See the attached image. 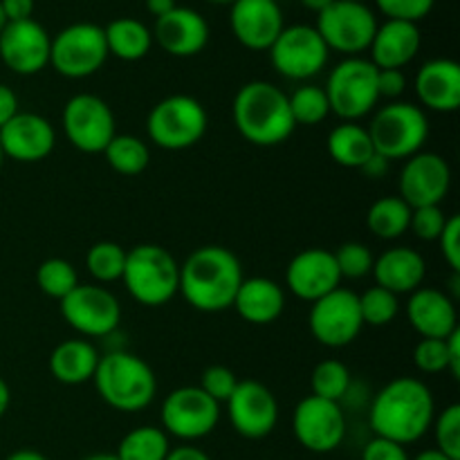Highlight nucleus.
I'll list each match as a JSON object with an SVG mask.
<instances>
[{
	"label": "nucleus",
	"instance_id": "obj_43",
	"mask_svg": "<svg viewBox=\"0 0 460 460\" xmlns=\"http://www.w3.org/2000/svg\"><path fill=\"white\" fill-rule=\"evenodd\" d=\"M238 377L232 368L220 367V364H214V367H207L200 376V389L205 391L209 398H214L216 402H227L232 398V394L238 386Z\"/></svg>",
	"mask_w": 460,
	"mask_h": 460
},
{
	"label": "nucleus",
	"instance_id": "obj_24",
	"mask_svg": "<svg viewBox=\"0 0 460 460\" xmlns=\"http://www.w3.org/2000/svg\"><path fill=\"white\" fill-rule=\"evenodd\" d=\"M407 319L422 340H447L458 331L456 301L438 288H418L409 296Z\"/></svg>",
	"mask_w": 460,
	"mask_h": 460
},
{
	"label": "nucleus",
	"instance_id": "obj_34",
	"mask_svg": "<svg viewBox=\"0 0 460 460\" xmlns=\"http://www.w3.org/2000/svg\"><path fill=\"white\" fill-rule=\"evenodd\" d=\"M112 171L121 175H139L151 162V148L137 135L117 133L103 151Z\"/></svg>",
	"mask_w": 460,
	"mask_h": 460
},
{
	"label": "nucleus",
	"instance_id": "obj_19",
	"mask_svg": "<svg viewBox=\"0 0 460 460\" xmlns=\"http://www.w3.org/2000/svg\"><path fill=\"white\" fill-rule=\"evenodd\" d=\"M49 45L52 36L34 18L7 22L0 34V58L16 75H39L49 66Z\"/></svg>",
	"mask_w": 460,
	"mask_h": 460
},
{
	"label": "nucleus",
	"instance_id": "obj_36",
	"mask_svg": "<svg viewBox=\"0 0 460 460\" xmlns=\"http://www.w3.org/2000/svg\"><path fill=\"white\" fill-rule=\"evenodd\" d=\"M126 252L119 243L99 241L85 254V268L90 277L99 283L121 281L126 268Z\"/></svg>",
	"mask_w": 460,
	"mask_h": 460
},
{
	"label": "nucleus",
	"instance_id": "obj_51",
	"mask_svg": "<svg viewBox=\"0 0 460 460\" xmlns=\"http://www.w3.org/2000/svg\"><path fill=\"white\" fill-rule=\"evenodd\" d=\"M447 359H449L447 373L454 377V380H458L460 377V328L447 337Z\"/></svg>",
	"mask_w": 460,
	"mask_h": 460
},
{
	"label": "nucleus",
	"instance_id": "obj_10",
	"mask_svg": "<svg viewBox=\"0 0 460 460\" xmlns=\"http://www.w3.org/2000/svg\"><path fill=\"white\" fill-rule=\"evenodd\" d=\"M377 25L380 22L367 3L335 0L322 13H317L314 30L319 31L328 49H335L344 57H359L371 48Z\"/></svg>",
	"mask_w": 460,
	"mask_h": 460
},
{
	"label": "nucleus",
	"instance_id": "obj_16",
	"mask_svg": "<svg viewBox=\"0 0 460 460\" xmlns=\"http://www.w3.org/2000/svg\"><path fill=\"white\" fill-rule=\"evenodd\" d=\"M292 434L313 454H331L344 443L346 416L340 402L305 395L292 411Z\"/></svg>",
	"mask_w": 460,
	"mask_h": 460
},
{
	"label": "nucleus",
	"instance_id": "obj_29",
	"mask_svg": "<svg viewBox=\"0 0 460 460\" xmlns=\"http://www.w3.org/2000/svg\"><path fill=\"white\" fill-rule=\"evenodd\" d=\"M97 346L88 340H66L49 355V373L54 380L67 386H79L93 382L99 367Z\"/></svg>",
	"mask_w": 460,
	"mask_h": 460
},
{
	"label": "nucleus",
	"instance_id": "obj_28",
	"mask_svg": "<svg viewBox=\"0 0 460 460\" xmlns=\"http://www.w3.org/2000/svg\"><path fill=\"white\" fill-rule=\"evenodd\" d=\"M232 308L252 326H270L286 310V292L274 279H243Z\"/></svg>",
	"mask_w": 460,
	"mask_h": 460
},
{
	"label": "nucleus",
	"instance_id": "obj_39",
	"mask_svg": "<svg viewBox=\"0 0 460 460\" xmlns=\"http://www.w3.org/2000/svg\"><path fill=\"white\" fill-rule=\"evenodd\" d=\"M359 313H362L364 326H389L398 317L400 299L398 295L385 290V288L371 286L359 295Z\"/></svg>",
	"mask_w": 460,
	"mask_h": 460
},
{
	"label": "nucleus",
	"instance_id": "obj_49",
	"mask_svg": "<svg viewBox=\"0 0 460 460\" xmlns=\"http://www.w3.org/2000/svg\"><path fill=\"white\" fill-rule=\"evenodd\" d=\"M7 22L27 21L34 13V0H0Z\"/></svg>",
	"mask_w": 460,
	"mask_h": 460
},
{
	"label": "nucleus",
	"instance_id": "obj_40",
	"mask_svg": "<svg viewBox=\"0 0 460 460\" xmlns=\"http://www.w3.org/2000/svg\"><path fill=\"white\" fill-rule=\"evenodd\" d=\"M436 449L447 458L460 460V404H449L434 418Z\"/></svg>",
	"mask_w": 460,
	"mask_h": 460
},
{
	"label": "nucleus",
	"instance_id": "obj_14",
	"mask_svg": "<svg viewBox=\"0 0 460 460\" xmlns=\"http://www.w3.org/2000/svg\"><path fill=\"white\" fill-rule=\"evenodd\" d=\"M308 326L314 340L326 349H344L353 344L364 328L359 295L341 286L328 292L310 308Z\"/></svg>",
	"mask_w": 460,
	"mask_h": 460
},
{
	"label": "nucleus",
	"instance_id": "obj_9",
	"mask_svg": "<svg viewBox=\"0 0 460 460\" xmlns=\"http://www.w3.org/2000/svg\"><path fill=\"white\" fill-rule=\"evenodd\" d=\"M108 57L103 27L94 22H72L63 27L49 45V66L66 79L97 75Z\"/></svg>",
	"mask_w": 460,
	"mask_h": 460
},
{
	"label": "nucleus",
	"instance_id": "obj_18",
	"mask_svg": "<svg viewBox=\"0 0 460 460\" xmlns=\"http://www.w3.org/2000/svg\"><path fill=\"white\" fill-rule=\"evenodd\" d=\"M227 416L234 431L247 440H263L279 422V402L259 380H241L227 400Z\"/></svg>",
	"mask_w": 460,
	"mask_h": 460
},
{
	"label": "nucleus",
	"instance_id": "obj_60",
	"mask_svg": "<svg viewBox=\"0 0 460 460\" xmlns=\"http://www.w3.org/2000/svg\"><path fill=\"white\" fill-rule=\"evenodd\" d=\"M7 27V18H4V12L3 7H0V34H3V30Z\"/></svg>",
	"mask_w": 460,
	"mask_h": 460
},
{
	"label": "nucleus",
	"instance_id": "obj_6",
	"mask_svg": "<svg viewBox=\"0 0 460 460\" xmlns=\"http://www.w3.org/2000/svg\"><path fill=\"white\" fill-rule=\"evenodd\" d=\"M368 135L385 160H409L429 137V117L425 108L411 102H389L373 115Z\"/></svg>",
	"mask_w": 460,
	"mask_h": 460
},
{
	"label": "nucleus",
	"instance_id": "obj_52",
	"mask_svg": "<svg viewBox=\"0 0 460 460\" xmlns=\"http://www.w3.org/2000/svg\"><path fill=\"white\" fill-rule=\"evenodd\" d=\"M166 460H211L209 454L202 452L200 447H193L191 443L180 445V447H171Z\"/></svg>",
	"mask_w": 460,
	"mask_h": 460
},
{
	"label": "nucleus",
	"instance_id": "obj_7",
	"mask_svg": "<svg viewBox=\"0 0 460 460\" xmlns=\"http://www.w3.org/2000/svg\"><path fill=\"white\" fill-rule=\"evenodd\" d=\"M209 115L191 94H171L157 102L146 117V133L164 151H187L207 133Z\"/></svg>",
	"mask_w": 460,
	"mask_h": 460
},
{
	"label": "nucleus",
	"instance_id": "obj_61",
	"mask_svg": "<svg viewBox=\"0 0 460 460\" xmlns=\"http://www.w3.org/2000/svg\"><path fill=\"white\" fill-rule=\"evenodd\" d=\"M207 3H216V4H232V3H236V0H207Z\"/></svg>",
	"mask_w": 460,
	"mask_h": 460
},
{
	"label": "nucleus",
	"instance_id": "obj_37",
	"mask_svg": "<svg viewBox=\"0 0 460 460\" xmlns=\"http://www.w3.org/2000/svg\"><path fill=\"white\" fill-rule=\"evenodd\" d=\"M36 286L49 299L61 301L79 286V272L66 259H45L36 270Z\"/></svg>",
	"mask_w": 460,
	"mask_h": 460
},
{
	"label": "nucleus",
	"instance_id": "obj_55",
	"mask_svg": "<svg viewBox=\"0 0 460 460\" xmlns=\"http://www.w3.org/2000/svg\"><path fill=\"white\" fill-rule=\"evenodd\" d=\"M4 460H49L45 454L36 452V449H16V452L9 454Z\"/></svg>",
	"mask_w": 460,
	"mask_h": 460
},
{
	"label": "nucleus",
	"instance_id": "obj_56",
	"mask_svg": "<svg viewBox=\"0 0 460 460\" xmlns=\"http://www.w3.org/2000/svg\"><path fill=\"white\" fill-rule=\"evenodd\" d=\"M9 404H12V389H9L7 382H4L3 377H0V418H3L4 413H7Z\"/></svg>",
	"mask_w": 460,
	"mask_h": 460
},
{
	"label": "nucleus",
	"instance_id": "obj_8",
	"mask_svg": "<svg viewBox=\"0 0 460 460\" xmlns=\"http://www.w3.org/2000/svg\"><path fill=\"white\" fill-rule=\"evenodd\" d=\"M326 97L331 112L341 121H358L371 115L380 102L377 67L364 57H346L328 75Z\"/></svg>",
	"mask_w": 460,
	"mask_h": 460
},
{
	"label": "nucleus",
	"instance_id": "obj_5",
	"mask_svg": "<svg viewBox=\"0 0 460 460\" xmlns=\"http://www.w3.org/2000/svg\"><path fill=\"white\" fill-rule=\"evenodd\" d=\"M121 281L137 304L146 308H160L178 295L180 263L166 247L142 243L126 252Z\"/></svg>",
	"mask_w": 460,
	"mask_h": 460
},
{
	"label": "nucleus",
	"instance_id": "obj_54",
	"mask_svg": "<svg viewBox=\"0 0 460 460\" xmlns=\"http://www.w3.org/2000/svg\"><path fill=\"white\" fill-rule=\"evenodd\" d=\"M173 7H178L175 0H146V12L151 13V16H155V21L157 18L166 16Z\"/></svg>",
	"mask_w": 460,
	"mask_h": 460
},
{
	"label": "nucleus",
	"instance_id": "obj_46",
	"mask_svg": "<svg viewBox=\"0 0 460 460\" xmlns=\"http://www.w3.org/2000/svg\"><path fill=\"white\" fill-rule=\"evenodd\" d=\"M440 254H443L445 263L452 268L454 274H460V218L458 216H449L445 223L443 234L438 236Z\"/></svg>",
	"mask_w": 460,
	"mask_h": 460
},
{
	"label": "nucleus",
	"instance_id": "obj_48",
	"mask_svg": "<svg viewBox=\"0 0 460 460\" xmlns=\"http://www.w3.org/2000/svg\"><path fill=\"white\" fill-rule=\"evenodd\" d=\"M407 75L404 70H377V93L380 99H389V102H398L407 90Z\"/></svg>",
	"mask_w": 460,
	"mask_h": 460
},
{
	"label": "nucleus",
	"instance_id": "obj_53",
	"mask_svg": "<svg viewBox=\"0 0 460 460\" xmlns=\"http://www.w3.org/2000/svg\"><path fill=\"white\" fill-rule=\"evenodd\" d=\"M389 164H391L389 160H385V157L377 155V153H376V155H373L371 160H368L367 164H364L359 171H362V173L367 175V178L380 180V178H385L386 171H389Z\"/></svg>",
	"mask_w": 460,
	"mask_h": 460
},
{
	"label": "nucleus",
	"instance_id": "obj_22",
	"mask_svg": "<svg viewBox=\"0 0 460 460\" xmlns=\"http://www.w3.org/2000/svg\"><path fill=\"white\" fill-rule=\"evenodd\" d=\"M229 25L243 48L268 52L286 27V21L277 0H236L229 12Z\"/></svg>",
	"mask_w": 460,
	"mask_h": 460
},
{
	"label": "nucleus",
	"instance_id": "obj_45",
	"mask_svg": "<svg viewBox=\"0 0 460 460\" xmlns=\"http://www.w3.org/2000/svg\"><path fill=\"white\" fill-rule=\"evenodd\" d=\"M377 9L386 16V21L420 22L434 9L436 0H376Z\"/></svg>",
	"mask_w": 460,
	"mask_h": 460
},
{
	"label": "nucleus",
	"instance_id": "obj_41",
	"mask_svg": "<svg viewBox=\"0 0 460 460\" xmlns=\"http://www.w3.org/2000/svg\"><path fill=\"white\" fill-rule=\"evenodd\" d=\"M332 254H335L341 279H364L373 272L376 256H373L371 247L364 245V243H344Z\"/></svg>",
	"mask_w": 460,
	"mask_h": 460
},
{
	"label": "nucleus",
	"instance_id": "obj_21",
	"mask_svg": "<svg viewBox=\"0 0 460 460\" xmlns=\"http://www.w3.org/2000/svg\"><path fill=\"white\" fill-rule=\"evenodd\" d=\"M286 286L299 299L314 304L341 286L335 254L326 247H308L292 256L286 268Z\"/></svg>",
	"mask_w": 460,
	"mask_h": 460
},
{
	"label": "nucleus",
	"instance_id": "obj_17",
	"mask_svg": "<svg viewBox=\"0 0 460 460\" xmlns=\"http://www.w3.org/2000/svg\"><path fill=\"white\" fill-rule=\"evenodd\" d=\"M452 189V169L438 153L420 151L404 162L398 178V196L411 209L440 205Z\"/></svg>",
	"mask_w": 460,
	"mask_h": 460
},
{
	"label": "nucleus",
	"instance_id": "obj_63",
	"mask_svg": "<svg viewBox=\"0 0 460 460\" xmlns=\"http://www.w3.org/2000/svg\"><path fill=\"white\" fill-rule=\"evenodd\" d=\"M349 3H367V0H349Z\"/></svg>",
	"mask_w": 460,
	"mask_h": 460
},
{
	"label": "nucleus",
	"instance_id": "obj_57",
	"mask_svg": "<svg viewBox=\"0 0 460 460\" xmlns=\"http://www.w3.org/2000/svg\"><path fill=\"white\" fill-rule=\"evenodd\" d=\"M299 3L304 4L305 9H310V12L322 13L323 9H326L331 3H335V0H299Z\"/></svg>",
	"mask_w": 460,
	"mask_h": 460
},
{
	"label": "nucleus",
	"instance_id": "obj_42",
	"mask_svg": "<svg viewBox=\"0 0 460 460\" xmlns=\"http://www.w3.org/2000/svg\"><path fill=\"white\" fill-rule=\"evenodd\" d=\"M413 364L420 373L427 376H438L447 373V340H420L413 349Z\"/></svg>",
	"mask_w": 460,
	"mask_h": 460
},
{
	"label": "nucleus",
	"instance_id": "obj_35",
	"mask_svg": "<svg viewBox=\"0 0 460 460\" xmlns=\"http://www.w3.org/2000/svg\"><path fill=\"white\" fill-rule=\"evenodd\" d=\"M350 386H353V377H350L349 367L340 359H323L313 368V376H310L313 395L332 400V402H341L350 394Z\"/></svg>",
	"mask_w": 460,
	"mask_h": 460
},
{
	"label": "nucleus",
	"instance_id": "obj_2",
	"mask_svg": "<svg viewBox=\"0 0 460 460\" xmlns=\"http://www.w3.org/2000/svg\"><path fill=\"white\" fill-rule=\"evenodd\" d=\"M243 279V265L232 250L205 245L193 250L180 265L178 295L200 313H223L234 305Z\"/></svg>",
	"mask_w": 460,
	"mask_h": 460
},
{
	"label": "nucleus",
	"instance_id": "obj_11",
	"mask_svg": "<svg viewBox=\"0 0 460 460\" xmlns=\"http://www.w3.org/2000/svg\"><path fill=\"white\" fill-rule=\"evenodd\" d=\"M160 420L169 438L173 436L182 443H196L218 427L220 404L200 386H180L162 402Z\"/></svg>",
	"mask_w": 460,
	"mask_h": 460
},
{
	"label": "nucleus",
	"instance_id": "obj_58",
	"mask_svg": "<svg viewBox=\"0 0 460 460\" xmlns=\"http://www.w3.org/2000/svg\"><path fill=\"white\" fill-rule=\"evenodd\" d=\"M411 460H452V458H447L445 454H440L438 449H425V452H420L416 458H411Z\"/></svg>",
	"mask_w": 460,
	"mask_h": 460
},
{
	"label": "nucleus",
	"instance_id": "obj_13",
	"mask_svg": "<svg viewBox=\"0 0 460 460\" xmlns=\"http://www.w3.org/2000/svg\"><path fill=\"white\" fill-rule=\"evenodd\" d=\"M268 52L274 70L292 81L317 76L331 57V49L313 25H286Z\"/></svg>",
	"mask_w": 460,
	"mask_h": 460
},
{
	"label": "nucleus",
	"instance_id": "obj_62",
	"mask_svg": "<svg viewBox=\"0 0 460 460\" xmlns=\"http://www.w3.org/2000/svg\"><path fill=\"white\" fill-rule=\"evenodd\" d=\"M3 160H4V155H3V148H0V166H3Z\"/></svg>",
	"mask_w": 460,
	"mask_h": 460
},
{
	"label": "nucleus",
	"instance_id": "obj_26",
	"mask_svg": "<svg viewBox=\"0 0 460 460\" xmlns=\"http://www.w3.org/2000/svg\"><path fill=\"white\" fill-rule=\"evenodd\" d=\"M422 45L420 27L407 21H386L377 25L368 61L377 70H404L418 57Z\"/></svg>",
	"mask_w": 460,
	"mask_h": 460
},
{
	"label": "nucleus",
	"instance_id": "obj_3",
	"mask_svg": "<svg viewBox=\"0 0 460 460\" xmlns=\"http://www.w3.org/2000/svg\"><path fill=\"white\" fill-rule=\"evenodd\" d=\"M234 126L254 146H279L295 133L288 94L270 81L256 79L241 85L232 106Z\"/></svg>",
	"mask_w": 460,
	"mask_h": 460
},
{
	"label": "nucleus",
	"instance_id": "obj_27",
	"mask_svg": "<svg viewBox=\"0 0 460 460\" xmlns=\"http://www.w3.org/2000/svg\"><path fill=\"white\" fill-rule=\"evenodd\" d=\"M376 286L394 292V295H411L422 288L427 274L425 256L413 247H389L373 263Z\"/></svg>",
	"mask_w": 460,
	"mask_h": 460
},
{
	"label": "nucleus",
	"instance_id": "obj_15",
	"mask_svg": "<svg viewBox=\"0 0 460 460\" xmlns=\"http://www.w3.org/2000/svg\"><path fill=\"white\" fill-rule=\"evenodd\" d=\"M61 314L72 331L81 337H108L119 328L121 305L103 286L79 283L66 299L58 301Z\"/></svg>",
	"mask_w": 460,
	"mask_h": 460
},
{
	"label": "nucleus",
	"instance_id": "obj_44",
	"mask_svg": "<svg viewBox=\"0 0 460 460\" xmlns=\"http://www.w3.org/2000/svg\"><path fill=\"white\" fill-rule=\"evenodd\" d=\"M447 218L449 216L445 214L440 205L418 207V209H411V223H409V229H411L413 236L420 238V241H438Z\"/></svg>",
	"mask_w": 460,
	"mask_h": 460
},
{
	"label": "nucleus",
	"instance_id": "obj_1",
	"mask_svg": "<svg viewBox=\"0 0 460 460\" xmlns=\"http://www.w3.org/2000/svg\"><path fill=\"white\" fill-rule=\"evenodd\" d=\"M436 418V400L418 377H395L371 400L368 425L377 438L409 445L425 438Z\"/></svg>",
	"mask_w": 460,
	"mask_h": 460
},
{
	"label": "nucleus",
	"instance_id": "obj_31",
	"mask_svg": "<svg viewBox=\"0 0 460 460\" xmlns=\"http://www.w3.org/2000/svg\"><path fill=\"white\" fill-rule=\"evenodd\" d=\"M108 54L121 61H139L153 48V31L137 18H115L103 27Z\"/></svg>",
	"mask_w": 460,
	"mask_h": 460
},
{
	"label": "nucleus",
	"instance_id": "obj_50",
	"mask_svg": "<svg viewBox=\"0 0 460 460\" xmlns=\"http://www.w3.org/2000/svg\"><path fill=\"white\" fill-rule=\"evenodd\" d=\"M18 112V97L9 85L0 84V128Z\"/></svg>",
	"mask_w": 460,
	"mask_h": 460
},
{
	"label": "nucleus",
	"instance_id": "obj_4",
	"mask_svg": "<svg viewBox=\"0 0 460 460\" xmlns=\"http://www.w3.org/2000/svg\"><path fill=\"white\" fill-rule=\"evenodd\" d=\"M93 382L99 398L121 413L144 411L157 394V377L151 364L128 350L102 355Z\"/></svg>",
	"mask_w": 460,
	"mask_h": 460
},
{
	"label": "nucleus",
	"instance_id": "obj_25",
	"mask_svg": "<svg viewBox=\"0 0 460 460\" xmlns=\"http://www.w3.org/2000/svg\"><path fill=\"white\" fill-rule=\"evenodd\" d=\"M413 90L427 111L456 112L460 108V66L454 58H429L416 72Z\"/></svg>",
	"mask_w": 460,
	"mask_h": 460
},
{
	"label": "nucleus",
	"instance_id": "obj_38",
	"mask_svg": "<svg viewBox=\"0 0 460 460\" xmlns=\"http://www.w3.org/2000/svg\"><path fill=\"white\" fill-rule=\"evenodd\" d=\"M288 102H290L292 119L296 126H317L331 115L326 90L314 84L299 85L295 93L288 94Z\"/></svg>",
	"mask_w": 460,
	"mask_h": 460
},
{
	"label": "nucleus",
	"instance_id": "obj_23",
	"mask_svg": "<svg viewBox=\"0 0 460 460\" xmlns=\"http://www.w3.org/2000/svg\"><path fill=\"white\" fill-rule=\"evenodd\" d=\"M153 43L160 45L171 57H196L209 43V22L196 9L178 4L166 16L155 21Z\"/></svg>",
	"mask_w": 460,
	"mask_h": 460
},
{
	"label": "nucleus",
	"instance_id": "obj_33",
	"mask_svg": "<svg viewBox=\"0 0 460 460\" xmlns=\"http://www.w3.org/2000/svg\"><path fill=\"white\" fill-rule=\"evenodd\" d=\"M171 438L162 427L142 425L130 429L117 445V460H166Z\"/></svg>",
	"mask_w": 460,
	"mask_h": 460
},
{
	"label": "nucleus",
	"instance_id": "obj_47",
	"mask_svg": "<svg viewBox=\"0 0 460 460\" xmlns=\"http://www.w3.org/2000/svg\"><path fill=\"white\" fill-rule=\"evenodd\" d=\"M362 460H411L404 445L394 443L386 438H373L364 445Z\"/></svg>",
	"mask_w": 460,
	"mask_h": 460
},
{
	"label": "nucleus",
	"instance_id": "obj_12",
	"mask_svg": "<svg viewBox=\"0 0 460 460\" xmlns=\"http://www.w3.org/2000/svg\"><path fill=\"white\" fill-rule=\"evenodd\" d=\"M61 119L67 142L88 155L106 151L111 139L117 135L115 112L97 94L79 93L67 99Z\"/></svg>",
	"mask_w": 460,
	"mask_h": 460
},
{
	"label": "nucleus",
	"instance_id": "obj_30",
	"mask_svg": "<svg viewBox=\"0 0 460 460\" xmlns=\"http://www.w3.org/2000/svg\"><path fill=\"white\" fill-rule=\"evenodd\" d=\"M326 148L335 164L358 171L376 155L368 128L358 121H341L340 126H335L328 133Z\"/></svg>",
	"mask_w": 460,
	"mask_h": 460
},
{
	"label": "nucleus",
	"instance_id": "obj_20",
	"mask_svg": "<svg viewBox=\"0 0 460 460\" xmlns=\"http://www.w3.org/2000/svg\"><path fill=\"white\" fill-rule=\"evenodd\" d=\"M57 146V130L39 112L18 111L0 128V148L4 157L21 164H34L52 155Z\"/></svg>",
	"mask_w": 460,
	"mask_h": 460
},
{
	"label": "nucleus",
	"instance_id": "obj_59",
	"mask_svg": "<svg viewBox=\"0 0 460 460\" xmlns=\"http://www.w3.org/2000/svg\"><path fill=\"white\" fill-rule=\"evenodd\" d=\"M84 460H117L115 454H90Z\"/></svg>",
	"mask_w": 460,
	"mask_h": 460
},
{
	"label": "nucleus",
	"instance_id": "obj_32",
	"mask_svg": "<svg viewBox=\"0 0 460 460\" xmlns=\"http://www.w3.org/2000/svg\"><path fill=\"white\" fill-rule=\"evenodd\" d=\"M411 207L400 196H385L368 207L367 227L382 241H395L409 232Z\"/></svg>",
	"mask_w": 460,
	"mask_h": 460
}]
</instances>
